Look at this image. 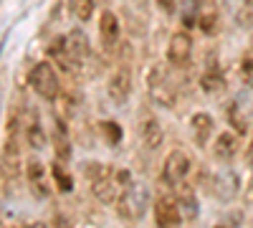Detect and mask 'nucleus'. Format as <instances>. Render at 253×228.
Listing matches in <instances>:
<instances>
[{
    "label": "nucleus",
    "instance_id": "nucleus-1",
    "mask_svg": "<svg viewBox=\"0 0 253 228\" xmlns=\"http://www.w3.org/2000/svg\"><path fill=\"white\" fill-rule=\"evenodd\" d=\"M48 56L51 61H56L61 71L66 74H79V69L89 61L91 56V46L89 38L81 28H71L63 38H56L48 46Z\"/></svg>",
    "mask_w": 253,
    "mask_h": 228
},
{
    "label": "nucleus",
    "instance_id": "nucleus-2",
    "mask_svg": "<svg viewBox=\"0 0 253 228\" xmlns=\"http://www.w3.org/2000/svg\"><path fill=\"white\" fill-rule=\"evenodd\" d=\"M20 135H23V124L18 109L13 107L5 122V139L0 150V173L5 180H15L20 175Z\"/></svg>",
    "mask_w": 253,
    "mask_h": 228
},
{
    "label": "nucleus",
    "instance_id": "nucleus-3",
    "mask_svg": "<svg viewBox=\"0 0 253 228\" xmlns=\"http://www.w3.org/2000/svg\"><path fill=\"white\" fill-rule=\"evenodd\" d=\"M147 91H150L152 101L165 109H172L177 104V84L170 74V64H152L150 74H147Z\"/></svg>",
    "mask_w": 253,
    "mask_h": 228
},
{
    "label": "nucleus",
    "instance_id": "nucleus-4",
    "mask_svg": "<svg viewBox=\"0 0 253 228\" xmlns=\"http://www.w3.org/2000/svg\"><path fill=\"white\" fill-rule=\"evenodd\" d=\"M84 170H86V178H89V185H91V193L99 203L104 205H112L117 203V178H114V170L109 165H99V162H86L84 165Z\"/></svg>",
    "mask_w": 253,
    "mask_h": 228
},
{
    "label": "nucleus",
    "instance_id": "nucleus-5",
    "mask_svg": "<svg viewBox=\"0 0 253 228\" xmlns=\"http://www.w3.org/2000/svg\"><path fill=\"white\" fill-rule=\"evenodd\" d=\"M28 84L46 101H56L61 96V79H58V69L53 66V61H38V64H33V69L28 71Z\"/></svg>",
    "mask_w": 253,
    "mask_h": 228
},
{
    "label": "nucleus",
    "instance_id": "nucleus-6",
    "mask_svg": "<svg viewBox=\"0 0 253 228\" xmlns=\"http://www.w3.org/2000/svg\"><path fill=\"white\" fill-rule=\"evenodd\" d=\"M147 203H150V198H147V190L134 180L132 185L122 188V193L117 195V203H114V205H117L119 218L129 221V223H137V221H142V216H144V211H147Z\"/></svg>",
    "mask_w": 253,
    "mask_h": 228
},
{
    "label": "nucleus",
    "instance_id": "nucleus-7",
    "mask_svg": "<svg viewBox=\"0 0 253 228\" xmlns=\"http://www.w3.org/2000/svg\"><path fill=\"white\" fill-rule=\"evenodd\" d=\"M132 64H129V58H119V64L114 66L112 76H109V87H107V94L109 99L114 101L117 107L126 104L129 101V94H132Z\"/></svg>",
    "mask_w": 253,
    "mask_h": 228
},
{
    "label": "nucleus",
    "instance_id": "nucleus-8",
    "mask_svg": "<svg viewBox=\"0 0 253 228\" xmlns=\"http://www.w3.org/2000/svg\"><path fill=\"white\" fill-rule=\"evenodd\" d=\"M190 58H193V36L180 28L170 36V44H167V64L172 69H185Z\"/></svg>",
    "mask_w": 253,
    "mask_h": 228
},
{
    "label": "nucleus",
    "instance_id": "nucleus-9",
    "mask_svg": "<svg viewBox=\"0 0 253 228\" xmlns=\"http://www.w3.org/2000/svg\"><path fill=\"white\" fill-rule=\"evenodd\" d=\"M182 211L172 193H162L155 200V223L157 228H182Z\"/></svg>",
    "mask_w": 253,
    "mask_h": 228
},
{
    "label": "nucleus",
    "instance_id": "nucleus-10",
    "mask_svg": "<svg viewBox=\"0 0 253 228\" xmlns=\"http://www.w3.org/2000/svg\"><path fill=\"white\" fill-rule=\"evenodd\" d=\"M187 175H190V157L182 150H172L162 165V180L170 185V188H180L187 180Z\"/></svg>",
    "mask_w": 253,
    "mask_h": 228
},
{
    "label": "nucleus",
    "instance_id": "nucleus-11",
    "mask_svg": "<svg viewBox=\"0 0 253 228\" xmlns=\"http://www.w3.org/2000/svg\"><path fill=\"white\" fill-rule=\"evenodd\" d=\"M23 137L28 142L31 150H43L48 144V135H46V127L41 122V114L36 107H28L26 109V117H23Z\"/></svg>",
    "mask_w": 253,
    "mask_h": 228
},
{
    "label": "nucleus",
    "instance_id": "nucleus-12",
    "mask_svg": "<svg viewBox=\"0 0 253 228\" xmlns=\"http://www.w3.org/2000/svg\"><path fill=\"white\" fill-rule=\"evenodd\" d=\"M26 180H28V188L33 193V198L43 200L51 195V185H48V175H46V165L41 162L38 157H28L26 162Z\"/></svg>",
    "mask_w": 253,
    "mask_h": 228
},
{
    "label": "nucleus",
    "instance_id": "nucleus-13",
    "mask_svg": "<svg viewBox=\"0 0 253 228\" xmlns=\"http://www.w3.org/2000/svg\"><path fill=\"white\" fill-rule=\"evenodd\" d=\"M99 41H101V48L107 51V53H112L119 46V41H122V26H119L117 13L101 10V15H99Z\"/></svg>",
    "mask_w": 253,
    "mask_h": 228
},
{
    "label": "nucleus",
    "instance_id": "nucleus-14",
    "mask_svg": "<svg viewBox=\"0 0 253 228\" xmlns=\"http://www.w3.org/2000/svg\"><path fill=\"white\" fill-rule=\"evenodd\" d=\"M144 117L139 119V142H142V147L144 150H160L162 147V139H165V132H162V124L155 114L150 112H142Z\"/></svg>",
    "mask_w": 253,
    "mask_h": 228
},
{
    "label": "nucleus",
    "instance_id": "nucleus-15",
    "mask_svg": "<svg viewBox=\"0 0 253 228\" xmlns=\"http://www.w3.org/2000/svg\"><path fill=\"white\" fill-rule=\"evenodd\" d=\"M195 23L205 36H215L220 23V8L215 0H198L195 5Z\"/></svg>",
    "mask_w": 253,
    "mask_h": 228
},
{
    "label": "nucleus",
    "instance_id": "nucleus-16",
    "mask_svg": "<svg viewBox=\"0 0 253 228\" xmlns=\"http://www.w3.org/2000/svg\"><path fill=\"white\" fill-rule=\"evenodd\" d=\"M213 132H215V122L208 112H195L193 117H190V135H193L195 147L203 150L210 142V137H213Z\"/></svg>",
    "mask_w": 253,
    "mask_h": 228
},
{
    "label": "nucleus",
    "instance_id": "nucleus-17",
    "mask_svg": "<svg viewBox=\"0 0 253 228\" xmlns=\"http://www.w3.org/2000/svg\"><path fill=\"white\" fill-rule=\"evenodd\" d=\"M51 139H53V150H56L58 162H69V160H71V137H69V124H66V119L53 117Z\"/></svg>",
    "mask_w": 253,
    "mask_h": 228
},
{
    "label": "nucleus",
    "instance_id": "nucleus-18",
    "mask_svg": "<svg viewBox=\"0 0 253 228\" xmlns=\"http://www.w3.org/2000/svg\"><path fill=\"white\" fill-rule=\"evenodd\" d=\"M208 190L213 193L218 200H230L238 193V178L236 173H223V175H213L208 182Z\"/></svg>",
    "mask_w": 253,
    "mask_h": 228
},
{
    "label": "nucleus",
    "instance_id": "nucleus-19",
    "mask_svg": "<svg viewBox=\"0 0 253 228\" xmlns=\"http://www.w3.org/2000/svg\"><path fill=\"white\" fill-rule=\"evenodd\" d=\"M200 87H203V91H208V94H218V91L225 89V76H223V71L218 69L215 56L208 58V66L203 69V76H200Z\"/></svg>",
    "mask_w": 253,
    "mask_h": 228
},
{
    "label": "nucleus",
    "instance_id": "nucleus-20",
    "mask_svg": "<svg viewBox=\"0 0 253 228\" xmlns=\"http://www.w3.org/2000/svg\"><path fill=\"white\" fill-rule=\"evenodd\" d=\"M238 147H241L238 135L236 132H223V135H218V139L213 144V155L218 160H233L238 155Z\"/></svg>",
    "mask_w": 253,
    "mask_h": 228
},
{
    "label": "nucleus",
    "instance_id": "nucleus-21",
    "mask_svg": "<svg viewBox=\"0 0 253 228\" xmlns=\"http://www.w3.org/2000/svg\"><path fill=\"white\" fill-rule=\"evenodd\" d=\"M177 190V203H180V211H182V216L187 218V221H195L198 218V198H195V193H193V188H187V185L182 182L180 188H175Z\"/></svg>",
    "mask_w": 253,
    "mask_h": 228
},
{
    "label": "nucleus",
    "instance_id": "nucleus-22",
    "mask_svg": "<svg viewBox=\"0 0 253 228\" xmlns=\"http://www.w3.org/2000/svg\"><path fill=\"white\" fill-rule=\"evenodd\" d=\"M69 3H71V13L81 23H89L94 15V8H96V0H69Z\"/></svg>",
    "mask_w": 253,
    "mask_h": 228
},
{
    "label": "nucleus",
    "instance_id": "nucleus-23",
    "mask_svg": "<svg viewBox=\"0 0 253 228\" xmlns=\"http://www.w3.org/2000/svg\"><path fill=\"white\" fill-rule=\"evenodd\" d=\"M99 130H101V137L107 139L112 147L114 144H119L122 142V137H124V130H122V124H117V122H112V119H104L101 124H99Z\"/></svg>",
    "mask_w": 253,
    "mask_h": 228
},
{
    "label": "nucleus",
    "instance_id": "nucleus-24",
    "mask_svg": "<svg viewBox=\"0 0 253 228\" xmlns=\"http://www.w3.org/2000/svg\"><path fill=\"white\" fill-rule=\"evenodd\" d=\"M51 173H53V180H56V185L61 188V193H71L74 190V180H71V175L66 173V168H63V162H53L51 165Z\"/></svg>",
    "mask_w": 253,
    "mask_h": 228
},
{
    "label": "nucleus",
    "instance_id": "nucleus-25",
    "mask_svg": "<svg viewBox=\"0 0 253 228\" xmlns=\"http://www.w3.org/2000/svg\"><path fill=\"white\" fill-rule=\"evenodd\" d=\"M225 112H228V122L236 127V132H238V135H246V119L241 117V109H238L236 101H230Z\"/></svg>",
    "mask_w": 253,
    "mask_h": 228
},
{
    "label": "nucleus",
    "instance_id": "nucleus-26",
    "mask_svg": "<svg viewBox=\"0 0 253 228\" xmlns=\"http://www.w3.org/2000/svg\"><path fill=\"white\" fill-rule=\"evenodd\" d=\"M241 79L248 87H253V51H246L241 58Z\"/></svg>",
    "mask_w": 253,
    "mask_h": 228
},
{
    "label": "nucleus",
    "instance_id": "nucleus-27",
    "mask_svg": "<svg viewBox=\"0 0 253 228\" xmlns=\"http://www.w3.org/2000/svg\"><path fill=\"white\" fill-rule=\"evenodd\" d=\"M157 5L162 8V13L172 15V13L177 10V5H180V0H157Z\"/></svg>",
    "mask_w": 253,
    "mask_h": 228
},
{
    "label": "nucleus",
    "instance_id": "nucleus-28",
    "mask_svg": "<svg viewBox=\"0 0 253 228\" xmlns=\"http://www.w3.org/2000/svg\"><path fill=\"white\" fill-rule=\"evenodd\" d=\"M53 226H56V228H74V226H71V221H69V216H63V213H56Z\"/></svg>",
    "mask_w": 253,
    "mask_h": 228
},
{
    "label": "nucleus",
    "instance_id": "nucleus-29",
    "mask_svg": "<svg viewBox=\"0 0 253 228\" xmlns=\"http://www.w3.org/2000/svg\"><path fill=\"white\" fill-rule=\"evenodd\" d=\"M246 155H248V157H246V160H248V165H251V168H253V142H251V147L246 150Z\"/></svg>",
    "mask_w": 253,
    "mask_h": 228
},
{
    "label": "nucleus",
    "instance_id": "nucleus-30",
    "mask_svg": "<svg viewBox=\"0 0 253 228\" xmlns=\"http://www.w3.org/2000/svg\"><path fill=\"white\" fill-rule=\"evenodd\" d=\"M20 228H41L38 223H28V226H20Z\"/></svg>",
    "mask_w": 253,
    "mask_h": 228
},
{
    "label": "nucleus",
    "instance_id": "nucleus-31",
    "mask_svg": "<svg viewBox=\"0 0 253 228\" xmlns=\"http://www.w3.org/2000/svg\"><path fill=\"white\" fill-rule=\"evenodd\" d=\"M248 200H253V182H251V188H248Z\"/></svg>",
    "mask_w": 253,
    "mask_h": 228
},
{
    "label": "nucleus",
    "instance_id": "nucleus-32",
    "mask_svg": "<svg viewBox=\"0 0 253 228\" xmlns=\"http://www.w3.org/2000/svg\"><path fill=\"white\" fill-rule=\"evenodd\" d=\"M137 5H142V8H144V5H147V0H137Z\"/></svg>",
    "mask_w": 253,
    "mask_h": 228
},
{
    "label": "nucleus",
    "instance_id": "nucleus-33",
    "mask_svg": "<svg viewBox=\"0 0 253 228\" xmlns=\"http://www.w3.org/2000/svg\"><path fill=\"white\" fill-rule=\"evenodd\" d=\"M0 228H5V226H3V223H0Z\"/></svg>",
    "mask_w": 253,
    "mask_h": 228
},
{
    "label": "nucleus",
    "instance_id": "nucleus-34",
    "mask_svg": "<svg viewBox=\"0 0 253 228\" xmlns=\"http://www.w3.org/2000/svg\"><path fill=\"white\" fill-rule=\"evenodd\" d=\"M215 228H223V226H215Z\"/></svg>",
    "mask_w": 253,
    "mask_h": 228
}]
</instances>
